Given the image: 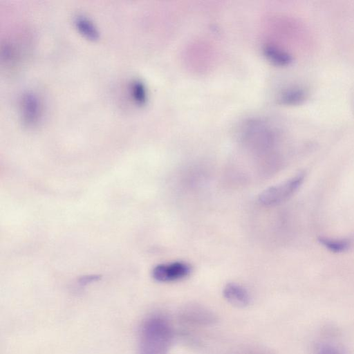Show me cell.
Masks as SVG:
<instances>
[{
	"instance_id": "6da1fadb",
	"label": "cell",
	"mask_w": 354,
	"mask_h": 354,
	"mask_svg": "<svg viewBox=\"0 0 354 354\" xmlns=\"http://www.w3.org/2000/svg\"><path fill=\"white\" fill-rule=\"evenodd\" d=\"M171 340L172 330L167 319L160 315H151L140 328L138 354H168Z\"/></svg>"
},
{
	"instance_id": "7a4b0ae2",
	"label": "cell",
	"mask_w": 354,
	"mask_h": 354,
	"mask_svg": "<svg viewBox=\"0 0 354 354\" xmlns=\"http://www.w3.org/2000/svg\"><path fill=\"white\" fill-rule=\"evenodd\" d=\"M304 178L305 173L299 172L279 185L267 188L259 194V202L266 206H272L283 202L295 194Z\"/></svg>"
},
{
	"instance_id": "3957f363",
	"label": "cell",
	"mask_w": 354,
	"mask_h": 354,
	"mask_svg": "<svg viewBox=\"0 0 354 354\" xmlns=\"http://www.w3.org/2000/svg\"><path fill=\"white\" fill-rule=\"evenodd\" d=\"M191 266L183 261L157 265L152 270L153 278L160 282H171L183 279L191 273Z\"/></svg>"
},
{
	"instance_id": "277c9868",
	"label": "cell",
	"mask_w": 354,
	"mask_h": 354,
	"mask_svg": "<svg viewBox=\"0 0 354 354\" xmlns=\"http://www.w3.org/2000/svg\"><path fill=\"white\" fill-rule=\"evenodd\" d=\"M23 121L28 126L35 125L41 115V102L36 94L25 93L21 100Z\"/></svg>"
},
{
	"instance_id": "5b68a950",
	"label": "cell",
	"mask_w": 354,
	"mask_h": 354,
	"mask_svg": "<svg viewBox=\"0 0 354 354\" xmlns=\"http://www.w3.org/2000/svg\"><path fill=\"white\" fill-rule=\"evenodd\" d=\"M223 296L230 303L239 307L246 306L250 302L247 290L235 283H229L225 286Z\"/></svg>"
},
{
	"instance_id": "8992f818",
	"label": "cell",
	"mask_w": 354,
	"mask_h": 354,
	"mask_svg": "<svg viewBox=\"0 0 354 354\" xmlns=\"http://www.w3.org/2000/svg\"><path fill=\"white\" fill-rule=\"evenodd\" d=\"M319 241L324 247L333 252H343L351 247V242L347 239L320 237Z\"/></svg>"
},
{
	"instance_id": "52a82bcc",
	"label": "cell",
	"mask_w": 354,
	"mask_h": 354,
	"mask_svg": "<svg viewBox=\"0 0 354 354\" xmlns=\"http://www.w3.org/2000/svg\"><path fill=\"white\" fill-rule=\"evenodd\" d=\"M75 24L78 30L88 38L95 39L98 36V31L93 23L84 15L76 17Z\"/></svg>"
},
{
	"instance_id": "ba28073f",
	"label": "cell",
	"mask_w": 354,
	"mask_h": 354,
	"mask_svg": "<svg viewBox=\"0 0 354 354\" xmlns=\"http://www.w3.org/2000/svg\"><path fill=\"white\" fill-rule=\"evenodd\" d=\"M307 97L305 91L296 88L286 91L282 95L281 100L287 104H299L302 103Z\"/></svg>"
},
{
	"instance_id": "9c48e42d",
	"label": "cell",
	"mask_w": 354,
	"mask_h": 354,
	"mask_svg": "<svg viewBox=\"0 0 354 354\" xmlns=\"http://www.w3.org/2000/svg\"><path fill=\"white\" fill-rule=\"evenodd\" d=\"M268 51L270 58L278 64L287 65L292 62L291 56L282 50L271 48Z\"/></svg>"
},
{
	"instance_id": "30bf717a",
	"label": "cell",
	"mask_w": 354,
	"mask_h": 354,
	"mask_svg": "<svg viewBox=\"0 0 354 354\" xmlns=\"http://www.w3.org/2000/svg\"><path fill=\"white\" fill-rule=\"evenodd\" d=\"M131 94L135 99V100L138 102H142L145 99V91L143 87V85L138 82L136 81L133 82L131 84Z\"/></svg>"
},
{
	"instance_id": "8fae6325",
	"label": "cell",
	"mask_w": 354,
	"mask_h": 354,
	"mask_svg": "<svg viewBox=\"0 0 354 354\" xmlns=\"http://www.w3.org/2000/svg\"><path fill=\"white\" fill-rule=\"evenodd\" d=\"M314 354H344V353L333 344H322L315 349Z\"/></svg>"
}]
</instances>
